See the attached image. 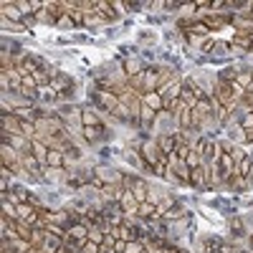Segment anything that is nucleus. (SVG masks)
<instances>
[{
	"label": "nucleus",
	"mask_w": 253,
	"mask_h": 253,
	"mask_svg": "<svg viewBox=\"0 0 253 253\" xmlns=\"http://www.w3.org/2000/svg\"><path fill=\"white\" fill-rule=\"evenodd\" d=\"M142 160H144V165L147 167H155L157 162H162L167 155H162V150L157 147V142H152V139H147V142H142Z\"/></svg>",
	"instance_id": "f257e3e1"
},
{
	"label": "nucleus",
	"mask_w": 253,
	"mask_h": 253,
	"mask_svg": "<svg viewBox=\"0 0 253 253\" xmlns=\"http://www.w3.org/2000/svg\"><path fill=\"white\" fill-rule=\"evenodd\" d=\"M213 96L226 107L228 112H233L235 107H238V99L233 96V92H230V84H226V81H218V86H215V92H213Z\"/></svg>",
	"instance_id": "f03ea898"
},
{
	"label": "nucleus",
	"mask_w": 253,
	"mask_h": 253,
	"mask_svg": "<svg viewBox=\"0 0 253 253\" xmlns=\"http://www.w3.org/2000/svg\"><path fill=\"white\" fill-rule=\"evenodd\" d=\"M180 99H183V101L187 104V107L192 109L200 99H205V94H203V89H200L195 81H187V84L183 86V96H180Z\"/></svg>",
	"instance_id": "7ed1b4c3"
},
{
	"label": "nucleus",
	"mask_w": 253,
	"mask_h": 253,
	"mask_svg": "<svg viewBox=\"0 0 253 253\" xmlns=\"http://www.w3.org/2000/svg\"><path fill=\"white\" fill-rule=\"evenodd\" d=\"M190 185L192 187H210V167L203 165L195 167V170H190Z\"/></svg>",
	"instance_id": "20e7f679"
},
{
	"label": "nucleus",
	"mask_w": 253,
	"mask_h": 253,
	"mask_svg": "<svg viewBox=\"0 0 253 253\" xmlns=\"http://www.w3.org/2000/svg\"><path fill=\"white\" fill-rule=\"evenodd\" d=\"M3 135L8 137H16V135H23V122L16 116V114H3Z\"/></svg>",
	"instance_id": "39448f33"
},
{
	"label": "nucleus",
	"mask_w": 253,
	"mask_h": 253,
	"mask_svg": "<svg viewBox=\"0 0 253 253\" xmlns=\"http://www.w3.org/2000/svg\"><path fill=\"white\" fill-rule=\"evenodd\" d=\"M160 94H162V99H165V101H175V99H180V96H183V81L175 76L167 86H162V89H160Z\"/></svg>",
	"instance_id": "423d86ee"
},
{
	"label": "nucleus",
	"mask_w": 253,
	"mask_h": 253,
	"mask_svg": "<svg viewBox=\"0 0 253 253\" xmlns=\"http://www.w3.org/2000/svg\"><path fill=\"white\" fill-rule=\"evenodd\" d=\"M114 241H137V230L135 228H127V226H112L109 230H107Z\"/></svg>",
	"instance_id": "0eeeda50"
},
{
	"label": "nucleus",
	"mask_w": 253,
	"mask_h": 253,
	"mask_svg": "<svg viewBox=\"0 0 253 253\" xmlns=\"http://www.w3.org/2000/svg\"><path fill=\"white\" fill-rule=\"evenodd\" d=\"M119 205H122V210H124L127 215H137L139 203H137V198H135V192H132V190H124V192H122V198H119Z\"/></svg>",
	"instance_id": "6e6552de"
},
{
	"label": "nucleus",
	"mask_w": 253,
	"mask_h": 253,
	"mask_svg": "<svg viewBox=\"0 0 253 253\" xmlns=\"http://www.w3.org/2000/svg\"><path fill=\"white\" fill-rule=\"evenodd\" d=\"M142 104H144V107H150L152 112H162V109H165V99H162L160 92H144L142 94Z\"/></svg>",
	"instance_id": "1a4fd4ad"
},
{
	"label": "nucleus",
	"mask_w": 253,
	"mask_h": 253,
	"mask_svg": "<svg viewBox=\"0 0 253 253\" xmlns=\"http://www.w3.org/2000/svg\"><path fill=\"white\" fill-rule=\"evenodd\" d=\"M0 157H3V167H13L18 162V157H21V152L16 150L13 144H8V142H3V150H0Z\"/></svg>",
	"instance_id": "9d476101"
},
{
	"label": "nucleus",
	"mask_w": 253,
	"mask_h": 253,
	"mask_svg": "<svg viewBox=\"0 0 253 253\" xmlns=\"http://www.w3.org/2000/svg\"><path fill=\"white\" fill-rule=\"evenodd\" d=\"M210 107H213V116H215V122H218V124H228V122H230V112H228L226 107H223V104H220L215 96L210 99Z\"/></svg>",
	"instance_id": "9b49d317"
},
{
	"label": "nucleus",
	"mask_w": 253,
	"mask_h": 253,
	"mask_svg": "<svg viewBox=\"0 0 253 253\" xmlns=\"http://www.w3.org/2000/svg\"><path fill=\"white\" fill-rule=\"evenodd\" d=\"M79 119H81V127H101V119L96 116V112L92 107H86L79 112Z\"/></svg>",
	"instance_id": "f8f14e48"
},
{
	"label": "nucleus",
	"mask_w": 253,
	"mask_h": 253,
	"mask_svg": "<svg viewBox=\"0 0 253 253\" xmlns=\"http://www.w3.org/2000/svg\"><path fill=\"white\" fill-rule=\"evenodd\" d=\"M155 142H157V147L162 150V155H172V152H175V147H177L175 135H160Z\"/></svg>",
	"instance_id": "ddd939ff"
},
{
	"label": "nucleus",
	"mask_w": 253,
	"mask_h": 253,
	"mask_svg": "<svg viewBox=\"0 0 253 253\" xmlns=\"http://www.w3.org/2000/svg\"><path fill=\"white\" fill-rule=\"evenodd\" d=\"M230 48H241V51H248V48H253L251 33H238V31H233V43H230Z\"/></svg>",
	"instance_id": "4468645a"
},
{
	"label": "nucleus",
	"mask_w": 253,
	"mask_h": 253,
	"mask_svg": "<svg viewBox=\"0 0 253 253\" xmlns=\"http://www.w3.org/2000/svg\"><path fill=\"white\" fill-rule=\"evenodd\" d=\"M132 192H135L137 203H147V200H150V185H147L142 177H137V183H135V187H132Z\"/></svg>",
	"instance_id": "2eb2a0df"
},
{
	"label": "nucleus",
	"mask_w": 253,
	"mask_h": 253,
	"mask_svg": "<svg viewBox=\"0 0 253 253\" xmlns=\"http://www.w3.org/2000/svg\"><path fill=\"white\" fill-rule=\"evenodd\" d=\"M223 155H226V152H223V144L210 139V142H207V150H205V155H203V157H210V160H213V167H215L218 162H220V157H223Z\"/></svg>",
	"instance_id": "dca6fc26"
},
{
	"label": "nucleus",
	"mask_w": 253,
	"mask_h": 253,
	"mask_svg": "<svg viewBox=\"0 0 253 253\" xmlns=\"http://www.w3.org/2000/svg\"><path fill=\"white\" fill-rule=\"evenodd\" d=\"M18 162H21V165H23L28 172H38V167H41V162L36 160V155H33V152H21Z\"/></svg>",
	"instance_id": "f3484780"
},
{
	"label": "nucleus",
	"mask_w": 253,
	"mask_h": 253,
	"mask_svg": "<svg viewBox=\"0 0 253 253\" xmlns=\"http://www.w3.org/2000/svg\"><path fill=\"white\" fill-rule=\"evenodd\" d=\"M96 99H99V104H104L109 112H114V109L119 107V99L109 92V89H107V92H96Z\"/></svg>",
	"instance_id": "a211bd4d"
},
{
	"label": "nucleus",
	"mask_w": 253,
	"mask_h": 253,
	"mask_svg": "<svg viewBox=\"0 0 253 253\" xmlns=\"http://www.w3.org/2000/svg\"><path fill=\"white\" fill-rule=\"evenodd\" d=\"M127 86L132 89V92H137V94H144V71L127 76Z\"/></svg>",
	"instance_id": "6ab92c4d"
},
{
	"label": "nucleus",
	"mask_w": 253,
	"mask_h": 253,
	"mask_svg": "<svg viewBox=\"0 0 253 253\" xmlns=\"http://www.w3.org/2000/svg\"><path fill=\"white\" fill-rule=\"evenodd\" d=\"M31 152L36 155V160L41 162V165H46V160H48V152H51V150H48V147L43 144V142L33 139V142H31Z\"/></svg>",
	"instance_id": "aec40b11"
},
{
	"label": "nucleus",
	"mask_w": 253,
	"mask_h": 253,
	"mask_svg": "<svg viewBox=\"0 0 253 253\" xmlns=\"http://www.w3.org/2000/svg\"><path fill=\"white\" fill-rule=\"evenodd\" d=\"M160 89V79H157V69L144 71V92H157Z\"/></svg>",
	"instance_id": "412c9836"
},
{
	"label": "nucleus",
	"mask_w": 253,
	"mask_h": 253,
	"mask_svg": "<svg viewBox=\"0 0 253 253\" xmlns=\"http://www.w3.org/2000/svg\"><path fill=\"white\" fill-rule=\"evenodd\" d=\"M203 23L207 25V31H220V28H226L230 21H228V18H223V16H207Z\"/></svg>",
	"instance_id": "4be33fe9"
},
{
	"label": "nucleus",
	"mask_w": 253,
	"mask_h": 253,
	"mask_svg": "<svg viewBox=\"0 0 253 253\" xmlns=\"http://www.w3.org/2000/svg\"><path fill=\"white\" fill-rule=\"evenodd\" d=\"M137 215H142V218H157V207H155V203H152V200L139 203V207H137Z\"/></svg>",
	"instance_id": "5701e85b"
},
{
	"label": "nucleus",
	"mask_w": 253,
	"mask_h": 253,
	"mask_svg": "<svg viewBox=\"0 0 253 253\" xmlns=\"http://www.w3.org/2000/svg\"><path fill=\"white\" fill-rule=\"evenodd\" d=\"M81 132H84V137H86L89 142H99V139L104 137V124H101V127H84Z\"/></svg>",
	"instance_id": "b1692460"
},
{
	"label": "nucleus",
	"mask_w": 253,
	"mask_h": 253,
	"mask_svg": "<svg viewBox=\"0 0 253 253\" xmlns=\"http://www.w3.org/2000/svg\"><path fill=\"white\" fill-rule=\"evenodd\" d=\"M251 167H253V165H251V157L246 155L241 162H235V175H238V177H251Z\"/></svg>",
	"instance_id": "393cba45"
},
{
	"label": "nucleus",
	"mask_w": 253,
	"mask_h": 253,
	"mask_svg": "<svg viewBox=\"0 0 253 253\" xmlns=\"http://www.w3.org/2000/svg\"><path fill=\"white\" fill-rule=\"evenodd\" d=\"M187 31H190V38H195V36H198V38H205L207 33H210L205 23H190V25H187Z\"/></svg>",
	"instance_id": "a878e982"
},
{
	"label": "nucleus",
	"mask_w": 253,
	"mask_h": 253,
	"mask_svg": "<svg viewBox=\"0 0 253 253\" xmlns=\"http://www.w3.org/2000/svg\"><path fill=\"white\" fill-rule=\"evenodd\" d=\"M155 116H157V112H152L150 107H144V104H142V112H139V124H142V127H150V124L155 122Z\"/></svg>",
	"instance_id": "bb28decb"
},
{
	"label": "nucleus",
	"mask_w": 253,
	"mask_h": 253,
	"mask_svg": "<svg viewBox=\"0 0 253 253\" xmlns=\"http://www.w3.org/2000/svg\"><path fill=\"white\" fill-rule=\"evenodd\" d=\"M177 122H180V127H183V129H192V109H190V107H185L180 114H177Z\"/></svg>",
	"instance_id": "cd10ccee"
},
{
	"label": "nucleus",
	"mask_w": 253,
	"mask_h": 253,
	"mask_svg": "<svg viewBox=\"0 0 253 253\" xmlns=\"http://www.w3.org/2000/svg\"><path fill=\"white\" fill-rule=\"evenodd\" d=\"M235 84H238V86H243V89H248V86L253 84V71H238Z\"/></svg>",
	"instance_id": "c85d7f7f"
},
{
	"label": "nucleus",
	"mask_w": 253,
	"mask_h": 253,
	"mask_svg": "<svg viewBox=\"0 0 253 253\" xmlns=\"http://www.w3.org/2000/svg\"><path fill=\"white\" fill-rule=\"evenodd\" d=\"M3 18H21V10L16 3H3Z\"/></svg>",
	"instance_id": "c756f323"
},
{
	"label": "nucleus",
	"mask_w": 253,
	"mask_h": 253,
	"mask_svg": "<svg viewBox=\"0 0 253 253\" xmlns=\"http://www.w3.org/2000/svg\"><path fill=\"white\" fill-rule=\"evenodd\" d=\"M124 253H147V246H144L142 241H129Z\"/></svg>",
	"instance_id": "7c9ffc66"
},
{
	"label": "nucleus",
	"mask_w": 253,
	"mask_h": 253,
	"mask_svg": "<svg viewBox=\"0 0 253 253\" xmlns=\"http://www.w3.org/2000/svg\"><path fill=\"white\" fill-rule=\"evenodd\" d=\"M230 185H233L235 190H246V187H248V177H238V175H235L233 180H230Z\"/></svg>",
	"instance_id": "2f4dec72"
},
{
	"label": "nucleus",
	"mask_w": 253,
	"mask_h": 253,
	"mask_svg": "<svg viewBox=\"0 0 253 253\" xmlns=\"http://www.w3.org/2000/svg\"><path fill=\"white\" fill-rule=\"evenodd\" d=\"M99 251H101V246L94 243V241H86V243L81 246V253H99Z\"/></svg>",
	"instance_id": "473e14b6"
},
{
	"label": "nucleus",
	"mask_w": 253,
	"mask_h": 253,
	"mask_svg": "<svg viewBox=\"0 0 253 253\" xmlns=\"http://www.w3.org/2000/svg\"><path fill=\"white\" fill-rule=\"evenodd\" d=\"M180 215H185V210H183V207H175V205L165 213V218H180Z\"/></svg>",
	"instance_id": "72a5a7b5"
},
{
	"label": "nucleus",
	"mask_w": 253,
	"mask_h": 253,
	"mask_svg": "<svg viewBox=\"0 0 253 253\" xmlns=\"http://www.w3.org/2000/svg\"><path fill=\"white\" fill-rule=\"evenodd\" d=\"M112 251H114V253H124V251H127V241H114Z\"/></svg>",
	"instance_id": "f704fd0d"
},
{
	"label": "nucleus",
	"mask_w": 253,
	"mask_h": 253,
	"mask_svg": "<svg viewBox=\"0 0 253 253\" xmlns=\"http://www.w3.org/2000/svg\"><path fill=\"white\" fill-rule=\"evenodd\" d=\"M243 129H253V112H248L246 114V119H243V124H241Z\"/></svg>",
	"instance_id": "c9c22d12"
},
{
	"label": "nucleus",
	"mask_w": 253,
	"mask_h": 253,
	"mask_svg": "<svg viewBox=\"0 0 253 253\" xmlns=\"http://www.w3.org/2000/svg\"><path fill=\"white\" fill-rule=\"evenodd\" d=\"M246 142H253V129H246Z\"/></svg>",
	"instance_id": "e433bc0d"
},
{
	"label": "nucleus",
	"mask_w": 253,
	"mask_h": 253,
	"mask_svg": "<svg viewBox=\"0 0 253 253\" xmlns=\"http://www.w3.org/2000/svg\"><path fill=\"white\" fill-rule=\"evenodd\" d=\"M162 253H177V248H170V246H165V248H162Z\"/></svg>",
	"instance_id": "4c0bfd02"
},
{
	"label": "nucleus",
	"mask_w": 253,
	"mask_h": 253,
	"mask_svg": "<svg viewBox=\"0 0 253 253\" xmlns=\"http://www.w3.org/2000/svg\"><path fill=\"white\" fill-rule=\"evenodd\" d=\"M58 253H71V248H66V246H64V248H61V251H58Z\"/></svg>",
	"instance_id": "58836bf2"
},
{
	"label": "nucleus",
	"mask_w": 253,
	"mask_h": 253,
	"mask_svg": "<svg viewBox=\"0 0 253 253\" xmlns=\"http://www.w3.org/2000/svg\"><path fill=\"white\" fill-rule=\"evenodd\" d=\"M246 92H248V94H251V96H253V84H251V86H248V89H246Z\"/></svg>",
	"instance_id": "ea45409f"
},
{
	"label": "nucleus",
	"mask_w": 253,
	"mask_h": 253,
	"mask_svg": "<svg viewBox=\"0 0 253 253\" xmlns=\"http://www.w3.org/2000/svg\"><path fill=\"white\" fill-rule=\"evenodd\" d=\"M177 253H187V251H177Z\"/></svg>",
	"instance_id": "a19ab883"
},
{
	"label": "nucleus",
	"mask_w": 253,
	"mask_h": 253,
	"mask_svg": "<svg viewBox=\"0 0 253 253\" xmlns=\"http://www.w3.org/2000/svg\"><path fill=\"white\" fill-rule=\"evenodd\" d=\"M235 253H246V251H235Z\"/></svg>",
	"instance_id": "79ce46f5"
},
{
	"label": "nucleus",
	"mask_w": 253,
	"mask_h": 253,
	"mask_svg": "<svg viewBox=\"0 0 253 253\" xmlns=\"http://www.w3.org/2000/svg\"><path fill=\"white\" fill-rule=\"evenodd\" d=\"M251 246H253V238H251Z\"/></svg>",
	"instance_id": "37998d69"
}]
</instances>
